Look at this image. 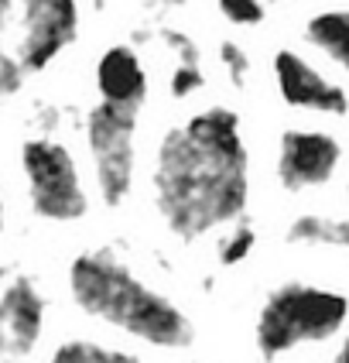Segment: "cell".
Segmentation results:
<instances>
[{
  "label": "cell",
  "mask_w": 349,
  "mask_h": 363,
  "mask_svg": "<svg viewBox=\"0 0 349 363\" xmlns=\"http://www.w3.org/2000/svg\"><path fill=\"white\" fill-rule=\"evenodd\" d=\"M151 185L161 220L182 240L236 223L250 199V155L240 117L229 106H205L164 130L154 147Z\"/></svg>",
  "instance_id": "cell-1"
},
{
  "label": "cell",
  "mask_w": 349,
  "mask_h": 363,
  "mask_svg": "<svg viewBox=\"0 0 349 363\" xmlns=\"http://www.w3.org/2000/svg\"><path fill=\"white\" fill-rule=\"evenodd\" d=\"M69 288L79 308L151 346L178 350L192 343V323L171 298L147 284L106 250L79 254L69 267Z\"/></svg>",
  "instance_id": "cell-2"
},
{
  "label": "cell",
  "mask_w": 349,
  "mask_h": 363,
  "mask_svg": "<svg viewBox=\"0 0 349 363\" xmlns=\"http://www.w3.org/2000/svg\"><path fill=\"white\" fill-rule=\"evenodd\" d=\"M346 315L349 302L339 291L285 284L274 295H267L257 315V350L264 360H281L298 346L332 340L346 325Z\"/></svg>",
  "instance_id": "cell-3"
},
{
  "label": "cell",
  "mask_w": 349,
  "mask_h": 363,
  "mask_svg": "<svg viewBox=\"0 0 349 363\" xmlns=\"http://www.w3.org/2000/svg\"><path fill=\"white\" fill-rule=\"evenodd\" d=\"M137 110L96 100L86 113V147L93 162V179L106 206H120L134 189L137 168Z\"/></svg>",
  "instance_id": "cell-4"
},
{
  "label": "cell",
  "mask_w": 349,
  "mask_h": 363,
  "mask_svg": "<svg viewBox=\"0 0 349 363\" xmlns=\"http://www.w3.org/2000/svg\"><path fill=\"white\" fill-rule=\"evenodd\" d=\"M21 172L28 182L31 209L52 223H72L86 213V185L72 151L55 138L21 144Z\"/></svg>",
  "instance_id": "cell-5"
},
{
  "label": "cell",
  "mask_w": 349,
  "mask_h": 363,
  "mask_svg": "<svg viewBox=\"0 0 349 363\" xmlns=\"http://www.w3.org/2000/svg\"><path fill=\"white\" fill-rule=\"evenodd\" d=\"M79 0H18V62L24 76H41L79 38Z\"/></svg>",
  "instance_id": "cell-6"
},
{
  "label": "cell",
  "mask_w": 349,
  "mask_h": 363,
  "mask_svg": "<svg viewBox=\"0 0 349 363\" xmlns=\"http://www.w3.org/2000/svg\"><path fill=\"white\" fill-rule=\"evenodd\" d=\"M343 147L326 130H285L278 141V182L287 192H305L332 182Z\"/></svg>",
  "instance_id": "cell-7"
},
{
  "label": "cell",
  "mask_w": 349,
  "mask_h": 363,
  "mask_svg": "<svg viewBox=\"0 0 349 363\" xmlns=\"http://www.w3.org/2000/svg\"><path fill=\"white\" fill-rule=\"evenodd\" d=\"M274 82H278V93L287 106L294 110H311V113H328V117H343L349 113V96L343 86H336L332 79H326L305 55L281 48L274 52Z\"/></svg>",
  "instance_id": "cell-8"
},
{
  "label": "cell",
  "mask_w": 349,
  "mask_h": 363,
  "mask_svg": "<svg viewBox=\"0 0 349 363\" xmlns=\"http://www.w3.org/2000/svg\"><path fill=\"white\" fill-rule=\"evenodd\" d=\"M45 325V298L28 278H18L0 295V357L21 360L28 357Z\"/></svg>",
  "instance_id": "cell-9"
},
{
  "label": "cell",
  "mask_w": 349,
  "mask_h": 363,
  "mask_svg": "<svg viewBox=\"0 0 349 363\" xmlns=\"http://www.w3.org/2000/svg\"><path fill=\"white\" fill-rule=\"evenodd\" d=\"M147 69H144L141 55L130 45H110L96 62V93L100 100L113 103V106H127L137 110L147 103Z\"/></svg>",
  "instance_id": "cell-10"
},
{
  "label": "cell",
  "mask_w": 349,
  "mask_h": 363,
  "mask_svg": "<svg viewBox=\"0 0 349 363\" xmlns=\"http://www.w3.org/2000/svg\"><path fill=\"white\" fill-rule=\"evenodd\" d=\"M24 69L18 62V0H0V103L24 89Z\"/></svg>",
  "instance_id": "cell-11"
},
{
  "label": "cell",
  "mask_w": 349,
  "mask_h": 363,
  "mask_svg": "<svg viewBox=\"0 0 349 363\" xmlns=\"http://www.w3.org/2000/svg\"><path fill=\"white\" fill-rule=\"evenodd\" d=\"M308 45L349 72V11H319L305 24Z\"/></svg>",
  "instance_id": "cell-12"
},
{
  "label": "cell",
  "mask_w": 349,
  "mask_h": 363,
  "mask_svg": "<svg viewBox=\"0 0 349 363\" xmlns=\"http://www.w3.org/2000/svg\"><path fill=\"white\" fill-rule=\"evenodd\" d=\"M291 243H326V247H346L349 250V220L332 216H298L287 230Z\"/></svg>",
  "instance_id": "cell-13"
},
{
  "label": "cell",
  "mask_w": 349,
  "mask_h": 363,
  "mask_svg": "<svg viewBox=\"0 0 349 363\" xmlns=\"http://www.w3.org/2000/svg\"><path fill=\"white\" fill-rule=\"evenodd\" d=\"M48 363H141V360L130 357V353H120V350H110V346L72 340V343L59 346Z\"/></svg>",
  "instance_id": "cell-14"
},
{
  "label": "cell",
  "mask_w": 349,
  "mask_h": 363,
  "mask_svg": "<svg viewBox=\"0 0 349 363\" xmlns=\"http://www.w3.org/2000/svg\"><path fill=\"white\" fill-rule=\"evenodd\" d=\"M216 7H219V14H223L229 24H236V28H257V24L267 18L264 0H216Z\"/></svg>",
  "instance_id": "cell-15"
},
{
  "label": "cell",
  "mask_w": 349,
  "mask_h": 363,
  "mask_svg": "<svg viewBox=\"0 0 349 363\" xmlns=\"http://www.w3.org/2000/svg\"><path fill=\"white\" fill-rule=\"evenodd\" d=\"M253 243H257V233H253V226H236V230H229L226 233V240L219 243V264L223 267H233V264H240L244 257H250V250H253Z\"/></svg>",
  "instance_id": "cell-16"
},
{
  "label": "cell",
  "mask_w": 349,
  "mask_h": 363,
  "mask_svg": "<svg viewBox=\"0 0 349 363\" xmlns=\"http://www.w3.org/2000/svg\"><path fill=\"white\" fill-rule=\"evenodd\" d=\"M171 93L175 96H188V93H195V89H202L205 86V76H202V65L199 59H182L175 65V72H171Z\"/></svg>",
  "instance_id": "cell-17"
},
{
  "label": "cell",
  "mask_w": 349,
  "mask_h": 363,
  "mask_svg": "<svg viewBox=\"0 0 349 363\" xmlns=\"http://www.w3.org/2000/svg\"><path fill=\"white\" fill-rule=\"evenodd\" d=\"M219 62H223L229 82H233V86H244L246 76H250V55L244 52V45L223 41V45H219Z\"/></svg>",
  "instance_id": "cell-18"
},
{
  "label": "cell",
  "mask_w": 349,
  "mask_h": 363,
  "mask_svg": "<svg viewBox=\"0 0 349 363\" xmlns=\"http://www.w3.org/2000/svg\"><path fill=\"white\" fill-rule=\"evenodd\" d=\"M332 363H349V340L339 346V353H336V360H332Z\"/></svg>",
  "instance_id": "cell-19"
},
{
  "label": "cell",
  "mask_w": 349,
  "mask_h": 363,
  "mask_svg": "<svg viewBox=\"0 0 349 363\" xmlns=\"http://www.w3.org/2000/svg\"><path fill=\"white\" fill-rule=\"evenodd\" d=\"M0 226H4V189H0Z\"/></svg>",
  "instance_id": "cell-20"
},
{
  "label": "cell",
  "mask_w": 349,
  "mask_h": 363,
  "mask_svg": "<svg viewBox=\"0 0 349 363\" xmlns=\"http://www.w3.org/2000/svg\"><path fill=\"white\" fill-rule=\"evenodd\" d=\"M270 4H281V0H270Z\"/></svg>",
  "instance_id": "cell-21"
}]
</instances>
